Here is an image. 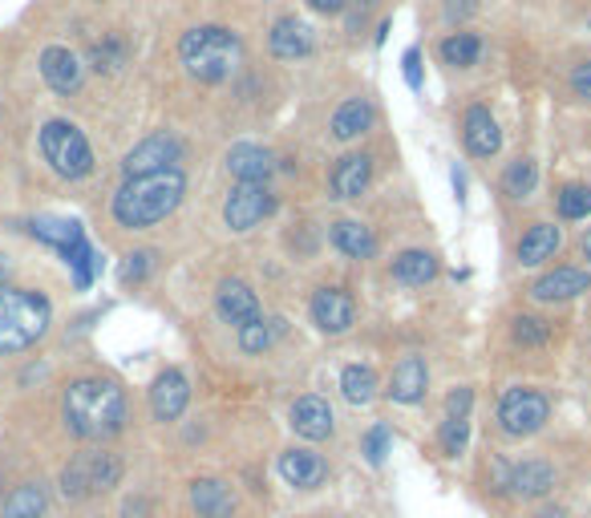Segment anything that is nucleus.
Returning a JSON list of instances; mask_svg holds the SVG:
<instances>
[{"label":"nucleus","instance_id":"obj_1","mask_svg":"<svg viewBox=\"0 0 591 518\" xmlns=\"http://www.w3.org/2000/svg\"><path fill=\"white\" fill-rule=\"evenodd\" d=\"M66 429L81 441H109L126 426V389L109 377H78L61 398Z\"/></svg>","mask_w":591,"mask_h":518},{"label":"nucleus","instance_id":"obj_2","mask_svg":"<svg viewBox=\"0 0 591 518\" xmlns=\"http://www.w3.org/2000/svg\"><path fill=\"white\" fill-rule=\"evenodd\" d=\"M183 195H187V174L178 166H166V171L126 179L118 186L114 203H109V211H114L118 227H126V231H147V227L171 219L178 211Z\"/></svg>","mask_w":591,"mask_h":518},{"label":"nucleus","instance_id":"obj_3","mask_svg":"<svg viewBox=\"0 0 591 518\" xmlns=\"http://www.w3.org/2000/svg\"><path fill=\"white\" fill-rule=\"evenodd\" d=\"M178 61L190 81L223 85L243 66V37L228 25H195L178 37Z\"/></svg>","mask_w":591,"mask_h":518},{"label":"nucleus","instance_id":"obj_4","mask_svg":"<svg viewBox=\"0 0 591 518\" xmlns=\"http://www.w3.org/2000/svg\"><path fill=\"white\" fill-rule=\"evenodd\" d=\"M49 320H54V308L40 292L0 284V357L37 345L49 333Z\"/></svg>","mask_w":591,"mask_h":518},{"label":"nucleus","instance_id":"obj_5","mask_svg":"<svg viewBox=\"0 0 591 518\" xmlns=\"http://www.w3.org/2000/svg\"><path fill=\"white\" fill-rule=\"evenodd\" d=\"M40 154H45V162H49V171L57 179L78 183V179L94 174V150L85 142V134L66 118H54L40 126Z\"/></svg>","mask_w":591,"mask_h":518},{"label":"nucleus","instance_id":"obj_6","mask_svg":"<svg viewBox=\"0 0 591 518\" xmlns=\"http://www.w3.org/2000/svg\"><path fill=\"white\" fill-rule=\"evenodd\" d=\"M61 494L81 503V498H94V494L114 491L121 482V458L109 450H85L73 453L66 465H61Z\"/></svg>","mask_w":591,"mask_h":518},{"label":"nucleus","instance_id":"obj_7","mask_svg":"<svg viewBox=\"0 0 591 518\" xmlns=\"http://www.w3.org/2000/svg\"><path fill=\"white\" fill-rule=\"evenodd\" d=\"M547 417H552V398L538 393V389L514 385L498 401V426H502V434H511V438L538 434V429L547 426Z\"/></svg>","mask_w":591,"mask_h":518},{"label":"nucleus","instance_id":"obj_8","mask_svg":"<svg viewBox=\"0 0 591 518\" xmlns=\"http://www.w3.org/2000/svg\"><path fill=\"white\" fill-rule=\"evenodd\" d=\"M271 211H276V195L268 191V183H235L223 203V223L231 231H252Z\"/></svg>","mask_w":591,"mask_h":518},{"label":"nucleus","instance_id":"obj_9","mask_svg":"<svg viewBox=\"0 0 591 518\" xmlns=\"http://www.w3.org/2000/svg\"><path fill=\"white\" fill-rule=\"evenodd\" d=\"M183 159V142H178L171 130H159L142 138L126 159H121V174L126 179H138V174H154V171H166V166H178Z\"/></svg>","mask_w":591,"mask_h":518},{"label":"nucleus","instance_id":"obj_10","mask_svg":"<svg viewBox=\"0 0 591 518\" xmlns=\"http://www.w3.org/2000/svg\"><path fill=\"white\" fill-rule=\"evenodd\" d=\"M309 312H312V324H316L324 336L349 333L352 320H357V304H352V296L345 292V288H316Z\"/></svg>","mask_w":591,"mask_h":518},{"label":"nucleus","instance_id":"obj_11","mask_svg":"<svg viewBox=\"0 0 591 518\" xmlns=\"http://www.w3.org/2000/svg\"><path fill=\"white\" fill-rule=\"evenodd\" d=\"M591 288V272L583 267H555L547 276H538L531 284V300L538 304H567V300H576Z\"/></svg>","mask_w":591,"mask_h":518},{"label":"nucleus","instance_id":"obj_12","mask_svg":"<svg viewBox=\"0 0 591 518\" xmlns=\"http://www.w3.org/2000/svg\"><path fill=\"white\" fill-rule=\"evenodd\" d=\"M502 486H507V494H511V498L535 503V498H543V494H552L555 465L543 462V458H526V462H519V465H511V470H507Z\"/></svg>","mask_w":591,"mask_h":518},{"label":"nucleus","instance_id":"obj_13","mask_svg":"<svg viewBox=\"0 0 591 518\" xmlns=\"http://www.w3.org/2000/svg\"><path fill=\"white\" fill-rule=\"evenodd\" d=\"M288 417H292V429L304 441L333 438V429H336L333 405H328L324 398H316V393H304V398H296L292 410H288Z\"/></svg>","mask_w":591,"mask_h":518},{"label":"nucleus","instance_id":"obj_14","mask_svg":"<svg viewBox=\"0 0 591 518\" xmlns=\"http://www.w3.org/2000/svg\"><path fill=\"white\" fill-rule=\"evenodd\" d=\"M40 78L49 81V90L54 93H78L81 81H85V66H81V57L66 45H49L45 54H40Z\"/></svg>","mask_w":591,"mask_h":518},{"label":"nucleus","instance_id":"obj_15","mask_svg":"<svg viewBox=\"0 0 591 518\" xmlns=\"http://www.w3.org/2000/svg\"><path fill=\"white\" fill-rule=\"evenodd\" d=\"M187 401H190L187 372L178 369L159 372V381L150 389V413H154V422H178L183 410H187Z\"/></svg>","mask_w":591,"mask_h":518},{"label":"nucleus","instance_id":"obj_16","mask_svg":"<svg viewBox=\"0 0 591 518\" xmlns=\"http://www.w3.org/2000/svg\"><path fill=\"white\" fill-rule=\"evenodd\" d=\"M385 393H390L397 405H417V401H426V393H430V369H426V357L409 353V357L397 360L390 372V389H385Z\"/></svg>","mask_w":591,"mask_h":518},{"label":"nucleus","instance_id":"obj_17","mask_svg":"<svg viewBox=\"0 0 591 518\" xmlns=\"http://www.w3.org/2000/svg\"><path fill=\"white\" fill-rule=\"evenodd\" d=\"M462 142L471 150L474 159H495L502 150V130H498L495 114L486 106H471L462 114Z\"/></svg>","mask_w":591,"mask_h":518},{"label":"nucleus","instance_id":"obj_18","mask_svg":"<svg viewBox=\"0 0 591 518\" xmlns=\"http://www.w3.org/2000/svg\"><path fill=\"white\" fill-rule=\"evenodd\" d=\"M268 49L280 61H300V57H309L316 49V37H312V28L300 16H280L268 33Z\"/></svg>","mask_w":591,"mask_h":518},{"label":"nucleus","instance_id":"obj_19","mask_svg":"<svg viewBox=\"0 0 591 518\" xmlns=\"http://www.w3.org/2000/svg\"><path fill=\"white\" fill-rule=\"evenodd\" d=\"M369 183H373V159L364 150L361 154H345L333 166V179H328L333 199H361L364 191H369Z\"/></svg>","mask_w":591,"mask_h":518},{"label":"nucleus","instance_id":"obj_20","mask_svg":"<svg viewBox=\"0 0 591 518\" xmlns=\"http://www.w3.org/2000/svg\"><path fill=\"white\" fill-rule=\"evenodd\" d=\"M216 308L219 316L228 320V324H252L259 316V296L252 292V284H243V279H223L216 292Z\"/></svg>","mask_w":591,"mask_h":518},{"label":"nucleus","instance_id":"obj_21","mask_svg":"<svg viewBox=\"0 0 591 518\" xmlns=\"http://www.w3.org/2000/svg\"><path fill=\"white\" fill-rule=\"evenodd\" d=\"M190 506L199 518H231L240 498L223 479H195L190 482Z\"/></svg>","mask_w":591,"mask_h":518},{"label":"nucleus","instance_id":"obj_22","mask_svg":"<svg viewBox=\"0 0 591 518\" xmlns=\"http://www.w3.org/2000/svg\"><path fill=\"white\" fill-rule=\"evenodd\" d=\"M280 479L288 482V486H296V491H316L324 479H328V465H324L321 453L312 450H288L280 453Z\"/></svg>","mask_w":591,"mask_h":518},{"label":"nucleus","instance_id":"obj_23","mask_svg":"<svg viewBox=\"0 0 591 518\" xmlns=\"http://www.w3.org/2000/svg\"><path fill=\"white\" fill-rule=\"evenodd\" d=\"M228 174H235V183H268L276 174V159L271 150L252 147V142H240V147L228 150Z\"/></svg>","mask_w":591,"mask_h":518},{"label":"nucleus","instance_id":"obj_24","mask_svg":"<svg viewBox=\"0 0 591 518\" xmlns=\"http://www.w3.org/2000/svg\"><path fill=\"white\" fill-rule=\"evenodd\" d=\"M559 248H564V231L555 223H535L523 231V240H519L514 255H519V264L523 267H538V264H547V260H555Z\"/></svg>","mask_w":591,"mask_h":518},{"label":"nucleus","instance_id":"obj_25","mask_svg":"<svg viewBox=\"0 0 591 518\" xmlns=\"http://www.w3.org/2000/svg\"><path fill=\"white\" fill-rule=\"evenodd\" d=\"M438 272H442V264H438V255L426 252V248H409V252L393 255V264H390V276L397 279V284H405V288H426L430 279H438Z\"/></svg>","mask_w":591,"mask_h":518},{"label":"nucleus","instance_id":"obj_26","mask_svg":"<svg viewBox=\"0 0 591 518\" xmlns=\"http://www.w3.org/2000/svg\"><path fill=\"white\" fill-rule=\"evenodd\" d=\"M328 240L340 255H349V260H373L376 255V235L373 227H364L361 219H336L333 231H328Z\"/></svg>","mask_w":591,"mask_h":518},{"label":"nucleus","instance_id":"obj_27","mask_svg":"<svg viewBox=\"0 0 591 518\" xmlns=\"http://www.w3.org/2000/svg\"><path fill=\"white\" fill-rule=\"evenodd\" d=\"M373 102L369 97H349L345 106H336L333 114V138L336 142H352V138H361V134H369V126H373Z\"/></svg>","mask_w":591,"mask_h":518},{"label":"nucleus","instance_id":"obj_28","mask_svg":"<svg viewBox=\"0 0 591 518\" xmlns=\"http://www.w3.org/2000/svg\"><path fill=\"white\" fill-rule=\"evenodd\" d=\"M45 510H49V494H45V486H40V482H21V486L4 498L0 518H45Z\"/></svg>","mask_w":591,"mask_h":518},{"label":"nucleus","instance_id":"obj_29","mask_svg":"<svg viewBox=\"0 0 591 518\" xmlns=\"http://www.w3.org/2000/svg\"><path fill=\"white\" fill-rule=\"evenodd\" d=\"M126 61H130V41L121 37V33H106L102 41L90 45V66L97 73H118Z\"/></svg>","mask_w":591,"mask_h":518},{"label":"nucleus","instance_id":"obj_30","mask_svg":"<svg viewBox=\"0 0 591 518\" xmlns=\"http://www.w3.org/2000/svg\"><path fill=\"white\" fill-rule=\"evenodd\" d=\"M438 54H442L445 66L471 69L478 66V57H483V37H478V33H450V37L438 45Z\"/></svg>","mask_w":591,"mask_h":518},{"label":"nucleus","instance_id":"obj_31","mask_svg":"<svg viewBox=\"0 0 591 518\" xmlns=\"http://www.w3.org/2000/svg\"><path fill=\"white\" fill-rule=\"evenodd\" d=\"M340 393H345V401H352V405H369V401L376 398V372L369 369V365H345V372H340Z\"/></svg>","mask_w":591,"mask_h":518},{"label":"nucleus","instance_id":"obj_32","mask_svg":"<svg viewBox=\"0 0 591 518\" xmlns=\"http://www.w3.org/2000/svg\"><path fill=\"white\" fill-rule=\"evenodd\" d=\"M276 336H280V320L256 316L252 324H243L240 329V348L247 357H264V353L276 345Z\"/></svg>","mask_w":591,"mask_h":518},{"label":"nucleus","instance_id":"obj_33","mask_svg":"<svg viewBox=\"0 0 591 518\" xmlns=\"http://www.w3.org/2000/svg\"><path fill=\"white\" fill-rule=\"evenodd\" d=\"M555 207H559V219L576 223V219H588L591 215V186L588 183H567L559 195H555Z\"/></svg>","mask_w":591,"mask_h":518},{"label":"nucleus","instance_id":"obj_34","mask_svg":"<svg viewBox=\"0 0 591 518\" xmlns=\"http://www.w3.org/2000/svg\"><path fill=\"white\" fill-rule=\"evenodd\" d=\"M538 183V166L535 159H519L507 166V174H502V191H507V199H526L531 191H535Z\"/></svg>","mask_w":591,"mask_h":518},{"label":"nucleus","instance_id":"obj_35","mask_svg":"<svg viewBox=\"0 0 591 518\" xmlns=\"http://www.w3.org/2000/svg\"><path fill=\"white\" fill-rule=\"evenodd\" d=\"M511 333L523 348H538V345H547V341H552V324H547V320H538V316H519Z\"/></svg>","mask_w":591,"mask_h":518},{"label":"nucleus","instance_id":"obj_36","mask_svg":"<svg viewBox=\"0 0 591 518\" xmlns=\"http://www.w3.org/2000/svg\"><path fill=\"white\" fill-rule=\"evenodd\" d=\"M466 441H471V417H445V426H442V453L445 458L466 453Z\"/></svg>","mask_w":591,"mask_h":518},{"label":"nucleus","instance_id":"obj_37","mask_svg":"<svg viewBox=\"0 0 591 518\" xmlns=\"http://www.w3.org/2000/svg\"><path fill=\"white\" fill-rule=\"evenodd\" d=\"M390 446H393V434H390V426H373L369 434L361 438V453L369 458V465H381L385 462V453H390Z\"/></svg>","mask_w":591,"mask_h":518},{"label":"nucleus","instance_id":"obj_38","mask_svg":"<svg viewBox=\"0 0 591 518\" xmlns=\"http://www.w3.org/2000/svg\"><path fill=\"white\" fill-rule=\"evenodd\" d=\"M150 267H154V252L126 255V264H121V284H142V279L150 276Z\"/></svg>","mask_w":591,"mask_h":518},{"label":"nucleus","instance_id":"obj_39","mask_svg":"<svg viewBox=\"0 0 591 518\" xmlns=\"http://www.w3.org/2000/svg\"><path fill=\"white\" fill-rule=\"evenodd\" d=\"M471 405H474V389H454L450 398H445V417H471Z\"/></svg>","mask_w":591,"mask_h":518},{"label":"nucleus","instance_id":"obj_40","mask_svg":"<svg viewBox=\"0 0 591 518\" xmlns=\"http://www.w3.org/2000/svg\"><path fill=\"white\" fill-rule=\"evenodd\" d=\"M571 90H576V97H583V102H591V61H583V66H576V73H571Z\"/></svg>","mask_w":591,"mask_h":518},{"label":"nucleus","instance_id":"obj_41","mask_svg":"<svg viewBox=\"0 0 591 518\" xmlns=\"http://www.w3.org/2000/svg\"><path fill=\"white\" fill-rule=\"evenodd\" d=\"M402 66H405V81H409V90H421V54H417V49H409Z\"/></svg>","mask_w":591,"mask_h":518},{"label":"nucleus","instance_id":"obj_42","mask_svg":"<svg viewBox=\"0 0 591 518\" xmlns=\"http://www.w3.org/2000/svg\"><path fill=\"white\" fill-rule=\"evenodd\" d=\"M474 13H478V0H450V4H445V16H450V21H466V16Z\"/></svg>","mask_w":591,"mask_h":518},{"label":"nucleus","instance_id":"obj_43","mask_svg":"<svg viewBox=\"0 0 591 518\" xmlns=\"http://www.w3.org/2000/svg\"><path fill=\"white\" fill-rule=\"evenodd\" d=\"M352 0H309V9L312 13H321V16H340Z\"/></svg>","mask_w":591,"mask_h":518},{"label":"nucleus","instance_id":"obj_44","mask_svg":"<svg viewBox=\"0 0 591 518\" xmlns=\"http://www.w3.org/2000/svg\"><path fill=\"white\" fill-rule=\"evenodd\" d=\"M147 510H150L147 498H135V503H126V510H121V515H126V518H142Z\"/></svg>","mask_w":591,"mask_h":518},{"label":"nucleus","instance_id":"obj_45","mask_svg":"<svg viewBox=\"0 0 591 518\" xmlns=\"http://www.w3.org/2000/svg\"><path fill=\"white\" fill-rule=\"evenodd\" d=\"M583 255L591 260V227H588V235H583Z\"/></svg>","mask_w":591,"mask_h":518},{"label":"nucleus","instance_id":"obj_46","mask_svg":"<svg viewBox=\"0 0 591 518\" xmlns=\"http://www.w3.org/2000/svg\"><path fill=\"white\" fill-rule=\"evenodd\" d=\"M9 279V264H4V255H0V284Z\"/></svg>","mask_w":591,"mask_h":518},{"label":"nucleus","instance_id":"obj_47","mask_svg":"<svg viewBox=\"0 0 591 518\" xmlns=\"http://www.w3.org/2000/svg\"><path fill=\"white\" fill-rule=\"evenodd\" d=\"M361 4H376V0H361Z\"/></svg>","mask_w":591,"mask_h":518}]
</instances>
